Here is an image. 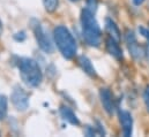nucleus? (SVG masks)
<instances>
[{"label":"nucleus","mask_w":149,"mask_h":137,"mask_svg":"<svg viewBox=\"0 0 149 137\" xmlns=\"http://www.w3.org/2000/svg\"><path fill=\"white\" fill-rule=\"evenodd\" d=\"M10 100L14 105V107L19 111H24L29 106V96L20 86H16L13 90L12 96H10Z\"/></svg>","instance_id":"nucleus-4"},{"label":"nucleus","mask_w":149,"mask_h":137,"mask_svg":"<svg viewBox=\"0 0 149 137\" xmlns=\"http://www.w3.org/2000/svg\"><path fill=\"white\" fill-rule=\"evenodd\" d=\"M145 2V0H133V3L135 5V6H140V5H142Z\"/></svg>","instance_id":"nucleus-17"},{"label":"nucleus","mask_w":149,"mask_h":137,"mask_svg":"<svg viewBox=\"0 0 149 137\" xmlns=\"http://www.w3.org/2000/svg\"><path fill=\"white\" fill-rule=\"evenodd\" d=\"M60 114H61V118H63L65 121L70 122L71 125L77 126V125L80 123L77 116L75 115V113L71 109V108H68V107H65V106L61 107V109H60Z\"/></svg>","instance_id":"nucleus-10"},{"label":"nucleus","mask_w":149,"mask_h":137,"mask_svg":"<svg viewBox=\"0 0 149 137\" xmlns=\"http://www.w3.org/2000/svg\"><path fill=\"white\" fill-rule=\"evenodd\" d=\"M34 34H35L36 40H37L38 46L40 47V50L44 51L45 53H52L53 46L51 44V40L39 23L34 24Z\"/></svg>","instance_id":"nucleus-5"},{"label":"nucleus","mask_w":149,"mask_h":137,"mask_svg":"<svg viewBox=\"0 0 149 137\" xmlns=\"http://www.w3.org/2000/svg\"><path fill=\"white\" fill-rule=\"evenodd\" d=\"M100 97H101V102H102V105H103L104 109L109 114H112L113 109H114V103H113V96L110 92V90L102 88L101 91H100Z\"/></svg>","instance_id":"nucleus-7"},{"label":"nucleus","mask_w":149,"mask_h":137,"mask_svg":"<svg viewBox=\"0 0 149 137\" xmlns=\"http://www.w3.org/2000/svg\"><path fill=\"white\" fill-rule=\"evenodd\" d=\"M119 121L121 125L124 136H131L132 130H133V119H132V115L130 114V112L124 111V109L119 111Z\"/></svg>","instance_id":"nucleus-6"},{"label":"nucleus","mask_w":149,"mask_h":137,"mask_svg":"<svg viewBox=\"0 0 149 137\" xmlns=\"http://www.w3.org/2000/svg\"><path fill=\"white\" fill-rule=\"evenodd\" d=\"M143 99H145V104H146L147 111L149 112V85L146 88V90H145V93H143Z\"/></svg>","instance_id":"nucleus-16"},{"label":"nucleus","mask_w":149,"mask_h":137,"mask_svg":"<svg viewBox=\"0 0 149 137\" xmlns=\"http://www.w3.org/2000/svg\"><path fill=\"white\" fill-rule=\"evenodd\" d=\"M43 3L49 13H53L58 8V0H43Z\"/></svg>","instance_id":"nucleus-14"},{"label":"nucleus","mask_w":149,"mask_h":137,"mask_svg":"<svg viewBox=\"0 0 149 137\" xmlns=\"http://www.w3.org/2000/svg\"><path fill=\"white\" fill-rule=\"evenodd\" d=\"M71 1H73V2H75V1H79V0H71Z\"/></svg>","instance_id":"nucleus-20"},{"label":"nucleus","mask_w":149,"mask_h":137,"mask_svg":"<svg viewBox=\"0 0 149 137\" xmlns=\"http://www.w3.org/2000/svg\"><path fill=\"white\" fill-rule=\"evenodd\" d=\"M17 67L20 70V75L23 80V82L31 86L36 88L42 83L43 74L40 67L34 59L30 58H21L17 62Z\"/></svg>","instance_id":"nucleus-2"},{"label":"nucleus","mask_w":149,"mask_h":137,"mask_svg":"<svg viewBox=\"0 0 149 137\" xmlns=\"http://www.w3.org/2000/svg\"><path fill=\"white\" fill-rule=\"evenodd\" d=\"M105 29H107V31H108V34L109 36L113 38L114 40H117V42H119L120 40V38H121V36H120V31H119V29H118V27H117V24L110 20V19H108L107 21H105Z\"/></svg>","instance_id":"nucleus-11"},{"label":"nucleus","mask_w":149,"mask_h":137,"mask_svg":"<svg viewBox=\"0 0 149 137\" xmlns=\"http://www.w3.org/2000/svg\"><path fill=\"white\" fill-rule=\"evenodd\" d=\"M145 55L147 57V60L149 61V45L146 47V51H145Z\"/></svg>","instance_id":"nucleus-18"},{"label":"nucleus","mask_w":149,"mask_h":137,"mask_svg":"<svg viewBox=\"0 0 149 137\" xmlns=\"http://www.w3.org/2000/svg\"><path fill=\"white\" fill-rule=\"evenodd\" d=\"M81 26L83 40L89 45L97 47L101 44V28L94 16V13L87 8L81 13Z\"/></svg>","instance_id":"nucleus-1"},{"label":"nucleus","mask_w":149,"mask_h":137,"mask_svg":"<svg viewBox=\"0 0 149 137\" xmlns=\"http://www.w3.org/2000/svg\"><path fill=\"white\" fill-rule=\"evenodd\" d=\"M53 36L57 47L63 54V57L66 59H73L76 54L77 46L74 37L70 33V30L64 26H58L53 31Z\"/></svg>","instance_id":"nucleus-3"},{"label":"nucleus","mask_w":149,"mask_h":137,"mask_svg":"<svg viewBox=\"0 0 149 137\" xmlns=\"http://www.w3.org/2000/svg\"><path fill=\"white\" fill-rule=\"evenodd\" d=\"M98 6V0H87V9L95 13Z\"/></svg>","instance_id":"nucleus-15"},{"label":"nucleus","mask_w":149,"mask_h":137,"mask_svg":"<svg viewBox=\"0 0 149 137\" xmlns=\"http://www.w3.org/2000/svg\"><path fill=\"white\" fill-rule=\"evenodd\" d=\"M127 45H128V50H130L131 54L133 55V58L140 60V59H142V58L145 57V51H143L142 47L136 43V40L131 42V43H128Z\"/></svg>","instance_id":"nucleus-12"},{"label":"nucleus","mask_w":149,"mask_h":137,"mask_svg":"<svg viewBox=\"0 0 149 137\" xmlns=\"http://www.w3.org/2000/svg\"><path fill=\"white\" fill-rule=\"evenodd\" d=\"M8 111V102L5 96H0V120L5 119Z\"/></svg>","instance_id":"nucleus-13"},{"label":"nucleus","mask_w":149,"mask_h":137,"mask_svg":"<svg viewBox=\"0 0 149 137\" xmlns=\"http://www.w3.org/2000/svg\"><path fill=\"white\" fill-rule=\"evenodd\" d=\"M2 34V24H1V22H0V36Z\"/></svg>","instance_id":"nucleus-19"},{"label":"nucleus","mask_w":149,"mask_h":137,"mask_svg":"<svg viewBox=\"0 0 149 137\" xmlns=\"http://www.w3.org/2000/svg\"><path fill=\"white\" fill-rule=\"evenodd\" d=\"M77 62H79L80 67L82 68V70H84V73H87V74L90 75V76H95V75H96V70H95V68H94L91 61H90L86 55H81V57H79Z\"/></svg>","instance_id":"nucleus-9"},{"label":"nucleus","mask_w":149,"mask_h":137,"mask_svg":"<svg viewBox=\"0 0 149 137\" xmlns=\"http://www.w3.org/2000/svg\"><path fill=\"white\" fill-rule=\"evenodd\" d=\"M105 44H107L108 52L111 54L113 58H116L117 60H121L123 59V51H121V48L119 46V42H117L113 38L109 37L105 40Z\"/></svg>","instance_id":"nucleus-8"}]
</instances>
